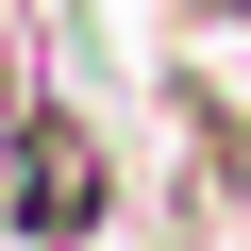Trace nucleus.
Here are the masks:
<instances>
[{"instance_id":"nucleus-1","label":"nucleus","mask_w":251,"mask_h":251,"mask_svg":"<svg viewBox=\"0 0 251 251\" xmlns=\"http://www.w3.org/2000/svg\"><path fill=\"white\" fill-rule=\"evenodd\" d=\"M100 218V151L67 117H17V234H84Z\"/></svg>"},{"instance_id":"nucleus-2","label":"nucleus","mask_w":251,"mask_h":251,"mask_svg":"<svg viewBox=\"0 0 251 251\" xmlns=\"http://www.w3.org/2000/svg\"><path fill=\"white\" fill-rule=\"evenodd\" d=\"M234 17H251V0H234Z\"/></svg>"}]
</instances>
